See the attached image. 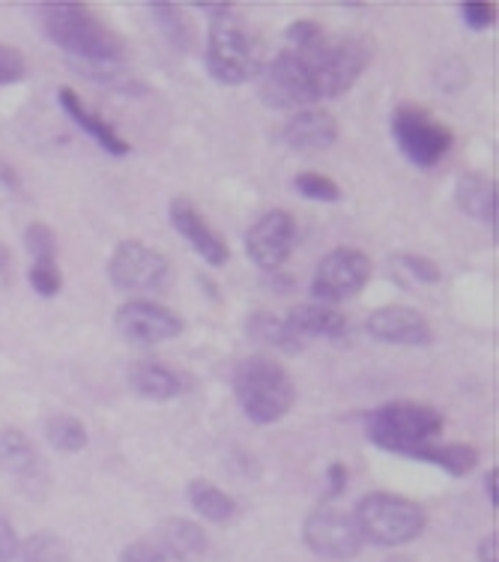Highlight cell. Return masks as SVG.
Returning a JSON list of instances; mask_svg holds the SVG:
<instances>
[{
	"label": "cell",
	"mask_w": 499,
	"mask_h": 562,
	"mask_svg": "<svg viewBox=\"0 0 499 562\" xmlns=\"http://www.w3.org/2000/svg\"><path fill=\"white\" fill-rule=\"evenodd\" d=\"M296 64L303 69V78L311 99L326 102V99H341L350 93L362 72L371 64V43L356 33H320L308 45L291 48Z\"/></svg>",
	"instance_id": "1"
},
{
	"label": "cell",
	"mask_w": 499,
	"mask_h": 562,
	"mask_svg": "<svg viewBox=\"0 0 499 562\" xmlns=\"http://www.w3.org/2000/svg\"><path fill=\"white\" fill-rule=\"evenodd\" d=\"M36 15L45 36L76 64H123L129 55V43L90 7L48 3Z\"/></svg>",
	"instance_id": "2"
},
{
	"label": "cell",
	"mask_w": 499,
	"mask_h": 562,
	"mask_svg": "<svg viewBox=\"0 0 499 562\" xmlns=\"http://www.w3.org/2000/svg\"><path fill=\"white\" fill-rule=\"evenodd\" d=\"M204 15H209L206 27V72L218 85H246L261 72V52L258 43L246 31V22L239 19L234 7H204Z\"/></svg>",
	"instance_id": "3"
},
{
	"label": "cell",
	"mask_w": 499,
	"mask_h": 562,
	"mask_svg": "<svg viewBox=\"0 0 499 562\" xmlns=\"http://www.w3.org/2000/svg\"><path fill=\"white\" fill-rule=\"evenodd\" d=\"M230 386L246 419L254 425H275L294 411L296 386L279 359L263 353L239 359L230 374Z\"/></svg>",
	"instance_id": "4"
},
{
	"label": "cell",
	"mask_w": 499,
	"mask_h": 562,
	"mask_svg": "<svg viewBox=\"0 0 499 562\" xmlns=\"http://www.w3.org/2000/svg\"><path fill=\"white\" fill-rule=\"evenodd\" d=\"M443 425V413L422 401H389L365 416V434L371 443L401 458H407L416 446L434 443Z\"/></svg>",
	"instance_id": "5"
},
{
	"label": "cell",
	"mask_w": 499,
	"mask_h": 562,
	"mask_svg": "<svg viewBox=\"0 0 499 562\" xmlns=\"http://www.w3.org/2000/svg\"><path fill=\"white\" fill-rule=\"evenodd\" d=\"M362 539L377 544V548H401L410 544L428 527L424 508L410 497L392 494V491H371L359 499L353 508Z\"/></svg>",
	"instance_id": "6"
},
{
	"label": "cell",
	"mask_w": 499,
	"mask_h": 562,
	"mask_svg": "<svg viewBox=\"0 0 499 562\" xmlns=\"http://www.w3.org/2000/svg\"><path fill=\"white\" fill-rule=\"evenodd\" d=\"M389 130L398 150L404 153V159L416 168H422V171L445 159L452 144H455V132L449 130L443 120H436L431 111L422 109V105H412V102H404L395 109Z\"/></svg>",
	"instance_id": "7"
},
{
	"label": "cell",
	"mask_w": 499,
	"mask_h": 562,
	"mask_svg": "<svg viewBox=\"0 0 499 562\" xmlns=\"http://www.w3.org/2000/svg\"><path fill=\"white\" fill-rule=\"evenodd\" d=\"M109 281L117 291H162L171 279V260L141 239H123L109 258Z\"/></svg>",
	"instance_id": "8"
},
{
	"label": "cell",
	"mask_w": 499,
	"mask_h": 562,
	"mask_svg": "<svg viewBox=\"0 0 499 562\" xmlns=\"http://www.w3.org/2000/svg\"><path fill=\"white\" fill-rule=\"evenodd\" d=\"M371 279V258L353 246H338L320 258L311 279V296L320 305L348 303L362 293Z\"/></svg>",
	"instance_id": "9"
},
{
	"label": "cell",
	"mask_w": 499,
	"mask_h": 562,
	"mask_svg": "<svg viewBox=\"0 0 499 562\" xmlns=\"http://www.w3.org/2000/svg\"><path fill=\"white\" fill-rule=\"evenodd\" d=\"M303 541L308 544V551L326 560H353L365 548V539L359 532L356 520L348 512L329 506H317L303 524Z\"/></svg>",
	"instance_id": "10"
},
{
	"label": "cell",
	"mask_w": 499,
	"mask_h": 562,
	"mask_svg": "<svg viewBox=\"0 0 499 562\" xmlns=\"http://www.w3.org/2000/svg\"><path fill=\"white\" fill-rule=\"evenodd\" d=\"M114 329L129 345L152 347L183 336L185 321L177 312H171L168 305L152 303V300H129L114 314Z\"/></svg>",
	"instance_id": "11"
},
{
	"label": "cell",
	"mask_w": 499,
	"mask_h": 562,
	"mask_svg": "<svg viewBox=\"0 0 499 562\" xmlns=\"http://www.w3.org/2000/svg\"><path fill=\"white\" fill-rule=\"evenodd\" d=\"M296 249V218L287 210H270L246 231V255L263 272H279Z\"/></svg>",
	"instance_id": "12"
},
{
	"label": "cell",
	"mask_w": 499,
	"mask_h": 562,
	"mask_svg": "<svg viewBox=\"0 0 499 562\" xmlns=\"http://www.w3.org/2000/svg\"><path fill=\"white\" fill-rule=\"evenodd\" d=\"M168 218L177 234L189 243V249L195 251L197 258L209 263V267H225L230 260V249L225 237L216 227L206 222V216L197 210L189 198H174L168 204Z\"/></svg>",
	"instance_id": "13"
},
{
	"label": "cell",
	"mask_w": 499,
	"mask_h": 562,
	"mask_svg": "<svg viewBox=\"0 0 499 562\" xmlns=\"http://www.w3.org/2000/svg\"><path fill=\"white\" fill-rule=\"evenodd\" d=\"M0 470L15 479L33 497L39 494V487L48 485V467L43 454L33 446L31 437L15 425L0 428Z\"/></svg>",
	"instance_id": "14"
},
{
	"label": "cell",
	"mask_w": 499,
	"mask_h": 562,
	"mask_svg": "<svg viewBox=\"0 0 499 562\" xmlns=\"http://www.w3.org/2000/svg\"><path fill=\"white\" fill-rule=\"evenodd\" d=\"M371 338H377L383 345L401 347H428L434 345V326L424 321L422 314L410 305H383L374 308L365 321Z\"/></svg>",
	"instance_id": "15"
},
{
	"label": "cell",
	"mask_w": 499,
	"mask_h": 562,
	"mask_svg": "<svg viewBox=\"0 0 499 562\" xmlns=\"http://www.w3.org/2000/svg\"><path fill=\"white\" fill-rule=\"evenodd\" d=\"M126 383L135 395H141L147 401H174L180 395L192 390V378L177 371L174 366L168 362H159V359H141L129 368L126 374Z\"/></svg>",
	"instance_id": "16"
},
{
	"label": "cell",
	"mask_w": 499,
	"mask_h": 562,
	"mask_svg": "<svg viewBox=\"0 0 499 562\" xmlns=\"http://www.w3.org/2000/svg\"><path fill=\"white\" fill-rule=\"evenodd\" d=\"M282 138L291 150H326V147H332L338 140V120L336 114H329L326 109H317V105L315 109L294 111V117L284 123Z\"/></svg>",
	"instance_id": "17"
},
{
	"label": "cell",
	"mask_w": 499,
	"mask_h": 562,
	"mask_svg": "<svg viewBox=\"0 0 499 562\" xmlns=\"http://www.w3.org/2000/svg\"><path fill=\"white\" fill-rule=\"evenodd\" d=\"M57 102H60V109L72 117V123H76L78 130H84L90 135V138L97 140L99 147L105 153H111V156H126V153L132 150V144L123 135H120L114 126H111L109 120L102 117L99 111H93L84 102V99L78 97L72 87H60L57 90Z\"/></svg>",
	"instance_id": "18"
},
{
	"label": "cell",
	"mask_w": 499,
	"mask_h": 562,
	"mask_svg": "<svg viewBox=\"0 0 499 562\" xmlns=\"http://www.w3.org/2000/svg\"><path fill=\"white\" fill-rule=\"evenodd\" d=\"M461 213L497 231V180L485 173H464L455 186Z\"/></svg>",
	"instance_id": "19"
},
{
	"label": "cell",
	"mask_w": 499,
	"mask_h": 562,
	"mask_svg": "<svg viewBox=\"0 0 499 562\" xmlns=\"http://www.w3.org/2000/svg\"><path fill=\"white\" fill-rule=\"evenodd\" d=\"M284 317H287V324L299 333L303 341H311V338H341L350 326L344 314L336 312L332 305L320 303L294 305Z\"/></svg>",
	"instance_id": "20"
},
{
	"label": "cell",
	"mask_w": 499,
	"mask_h": 562,
	"mask_svg": "<svg viewBox=\"0 0 499 562\" xmlns=\"http://www.w3.org/2000/svg\"><path fill=\"white\" fill-rule=\"evenodd\" d=\"M412 461H424V464H434L445 470L449 476H467L478 467V449L469 443H422L410 449Z\"/></svg>",
	"instance_id": "21"
},
{
	"label": "cell",
	"mask_w": 499,
	"mask_h": 562,
	"mask_svg": "<svg viewBox=\"0 0 499 562\" xmlns=\"http://www.w3.org/2000/svg\"><path fill=\"white\" fill-rule=\"evenodd\" d=\"M246 336L266 347H275V350H284V353H299L308 345L299 338L294 326L287 324V317H275L270 312L249 314L246 317Z\"/></svg>",
	"instance_id": "22"
},
{
	"label": "cell",
	"mask_w": 499,
	"mask_h": 562,
	"mask_svg": "<svg viewBox=\"0 0 499 562\" xmlns=\"http://www.w3.org/2000/svg\"><path fill=\"white\" fill-rule=\"evenodd\" d=\"M156 539L162 541L165 548H171L177 557H183L185 562L192 557H204L206 548H209V536H206L204 527L189 518H165L159 524Z\"/></svg>",
	"instance_id": "23"
},
{
	"label": "cell",
	"mask_w": 499,
	"mask_h": 562,
	"mask_svg": "<svg viewBox=\"0 0 499 562\" xmlns=\"http://www.w3.org/2000/svg\"><path fill=\"white\" fill-rule=\"evenodd\" d=\"M185 499H189V506L195 508L197 515L209 524H228L237 515V499L230 497L228 491H222L213 482H206V479H195V482H189L185 487Z\"/></svg>",
	"instance_id": "24"
},
{
	"label": "cell",
	"mask_w": 499,
	"mask_h": 562,
	"mask_svg": "<svg viewBox=\"0 0 499 562\" xmlns=\"http://www.w3.org/2000/svg\"><path fill=\"white\" fill-rule=\"evenodd\" d=\"M72 66L78 69V76H84L93 85L105 87V90L123 93V97H147L150 93V87L123 64H76L72 60Z\"/></svg>",
	"instance_id": "25"
},
{
	"label": "cell",
	"mask_w": 499,
	"mask_h": 562,
	"mask_svg": "<svg viewBox=\"0 0 499 562\" xmlns=\"http://www.w3.org/2000/svg\"><path fill=\"white\" fill-rule=\"evenodd\" d=\"M45 440L55 446L57 452L76 454L81 452V449H88L90 434L84 422L60 413V416H52V419L45 422Z\"/></svg>",
	"instance_id": "26"
},
{
	"label": "cell",
	"mask_w": 499,
	"mask_h": 562,
	"mask_svg": "<svg viewBox=\"0 0 499 562\" xmlns=\"http://www.w3.org/2000/svg\"><path fill=\"white\" fill-rule=\"evenodd\" d=\"M22 562H72L69 544H66L57 532H33L31 539L22 541V551H19Z\"/></svg>",
	"instance_id": "27"
},
{
	"label": "cell",
	"mask_w": 499,
	"mask_h": 562,
	"mask_svg": "<svg viewBox=\"0 0 499 562\" xmlns=\"http://www.w3.org/2000/svg\"><path fill=\"white\" fill-rule=\"evenodd\" d=\"M150 15L159 22V31L174 52H185L192 45V27L185 22V12L180 7H150Z\"/></svg>",
	"instance_id": "28"
},
{
	"label": "cell",
	"mask_w": 499,
	"mask_h": 562,
	"mask_svg": "<svg viewBox=\"0 0 499 562\" xmlns=\"http://www.w3.org/2000/svg\"><path fill=\"white\" fill-rule=\"evenodd\" d=\"M294 189L303 198H308V201H324V204H336V201H341V186H338L332 177H326V173H296Z\"/></svg>",
	"instance_id": "29"
},
{
	"label": "cell",
	"mask_w": 499,
	"mask_h": 562,
	"mask_svg": "<svg viewBox=\"0 0 499 562\" xmlns=\"http://www.w3.org/2000/svg\"><path fill=\"white\" fill-rule=\"evenodd\" d=\"M31 263H57V234L45 222H31L24 231Z\"/></svg>",
	"instance_id": "30"
},
{
	"label": "cell",
	"mask_w": 499,
	"mask_h": 562,
	"mask_svg": "<svg viewBox=\"0 0 499 562\" xmlns=\"http://www.w3.org/2000/svg\"><path fill=\"white\" fill-rule=\"evenodd\" d=\"M120 562H185L171 548H165L159 539H138L123 548Z\"/></svg>",
	"instance_id": "31"
},
{
	"label": "cell",
	"mask_w": 499,
	"mask_h": 562,
	"mask_svg": "<svg viewBox=\"0 0 499 562\" xmlns=\"http://www.w3.org/2000/svg\"><path fill=\"white\" fill-rule=\"evenodd\" d=\"M27 281L31 288L45 300H52L57 293L64 291V276H60V267L57 263H31L27 270Z\"/></svg>",
	"instance_id": "32"
},
{
	"label": "cell",
	"mask_w": 499,
	"mask_h": 562,
	"mask_svg": "<svg viewBox=\"0 0 499 562\" xmlns=\"http://www.w3.org/2000/svg\"><path fill=\"white\" fill-rule=\"evenodd\" d=\"M27 76V60L15 45L0 43V87L19 85Z\"/></svg>",
	"instance_id": "33"
},
{
	"label": "cell",
	"mask_w": 499,
	"mask_h": 562,
	"mask_svg": "<svg viewBox=\"0 0 499 562\" xmlns=\"http://www.w3.org/2000/svg\"><path fill=\"white\" fill-rule=\"evenodd\" d=\"M395 267L407 270L412 279L422 281V284H436V281L443 279L440 267H436L431 258H424V255H398V258H395Z\"/></svg>",
	"instance_id": "34"
},
{
	"label": "cell",
	"mask_w": 499,
	"mask_h": 562,
	"mask_svg": "<svg viewBox=\"0 0 499 562\" xmlns=\"http://www.w3.org/2000/svg\"><path fill=\"white\" fill-rule=\"evenodd\" d=\"M497 3H464L461 7V19L469 31H488L497 22Z\"/></svg>",
	"instance_id": "35"
},
{
	"label": "cell",
	"mask_w": 499,
	"mask_h": 562,
	"mask_svg": "<svg viewBox=\"0 0 499 562\" xmlns=\"http://www.w3.org/2000/svg\"><path fill=\"white\" fill-rule=\"evenodd\" d=\"M22 551V541H19V532L10 524V518L0 515V562H15Z\"/></svg>",
	"instance_id": "36"
},
{
	"label": "cell",
	"mask_w": 499,
	"mask_h": 562,
	"mask_svg": "<svg viewBox=\"0 0 499 562\" xmlns=\"http://www.w3.org/2000/svg\"><path fill=\"white\" fill-rule=\"evenodd\" d=\"M348 491V467L336 461L326 467V499H338Z\"/></svg>",
	"instance_id": "37"
},
{
	"label": "cell",
	"mask_w": 499,
	"mask_h": 562,
	"mask_svg": "<svg viewBox=\"0 0 499 562\" xmlns=\"http://www.w3.org/2000/svg\"><path fill=\"white\" fill-rule=\"evenodd\" d=\"M499 557V536L488 532L485 539L478 541V562H497Z\"/></svg>",
	"instance_id": "38"
},
{
	"label": "cell",
	"mask_w": 499,
	"mask_h": 562,
	"mask_svg": "<svg viewBox=\"0 0 499 562\" xmlns=\"http://www.w3.org/2000/svg\"><path fill=\"white\" fill-rule=\"evenodd\" d=\"M22 189V180H19V173H15V168L7 162H0V195L3 192H19Z\"/></svg>",
	"instance_id": "39"
},
{
	"label": "cell",
	"mask_w": 499,
	"mask_h": 562,
	"mask_svg": "<svg viewBox=\"0 0 499 562\" xmlns=\"http://www.w3.org/2000/svg\"><path fill=\"white\" fill-rule=\"evenodd\" d=\"M12 281V251L0 243V284Z\"/></svg>",
	"instance_id": "40"
},
{
	"label": "cell",
	"mask_w": 499,
	"mask_h": 562,
	"mask_svg": "<svg viewBox=\"0 0 499 562\" xmlns=\"http://www.w3.org/2000/svg\"><path fill=\"white\" fill-rule=\"evenodd\" d=\"M485 491H488L490 506L497 508V467H494L488 476H485Z\"/></svg>",
	"instance_id": "41"
},
{
	"label": "cell",
	"mask_w": 499,
	"mask_h": 562,
	"mask_svg": "<svg viewBox=\"0 0 499 562\" xmlns=\"http://www.w3.org/2000/svg\"><path fill=\"white\" fill-rule=\"evenodd\" d=\"M386 562H412V560H410V557H389Z\"/></svg>",
	"instance_id": "42"
}]
</instances>
